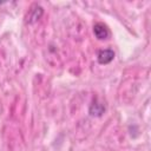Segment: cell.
Returning a JSON list of instances; mask_svg holds the SVG:
<instances>
[{
  "instance_id": "obj_1",
  "label": "cell",
  "mask_w": 151,
  "mask_h": 151,
  "mask_svg": "<svg viewBox=\"0 0 151 151\" xmlns=\"http://www.w3.org/2000/svg\"><path fill=\"white\" fill-rule=\"evenodd\" d=\"M42 14H44L42 7L39 6V5H34V6L29 9V12H28V14H27V17H26V22L29 24V25L35 24V22L42 17Z\"/></svg>"
},
{
  "instance_id": "obj_2",
  "label": "cell",
  "mask_w": 151,
  "mask_h": 151,
  "mask_svg": "<svg viewBox=\"0 0 151 151\" xmlns=\"http://www.w3.org/2000/svg\"><path fill=\"white\" fill-rule=\"evenodd\" d=\"M97 59H98V63L101 64V65L110 64V63L114 59V52H113V50H111V48L100 50V51L98 52Z\"/></svg>"
},
{
  "instance_id": "obj_3",
  "label": "cell",
  "mask_w": 151,
  "mask_h": 151,
  "mask_svg": "<svg viewBox=\"0 0 151 151\" xmlns=\"http://www.w3.org/2000/svg\"><path fill=\"white\" fill-rule=\"evenodd\" d=\"M93 33H94V37L98 39V40H105L110 32H109V28L106 27V25H104L103 22H97L94 24L93 26Z\"/></svg>"
},
{
  "instance_id": "obj_4",
  "label": "cell",
  "mask_w": 151,
  "mask_h": 151,
  "mask_svg": "<svg viewBox=\"0 0 151 151\" xmlns=\"http://www.w3.org/2000/svg\"><path fill=\"white\" fill-rule=\"evenodd\" d=\"M104 112H105V105L103 103H99L98 100H94L88 109V113L91 117H100Z\"/></svg>"
}]
</instances>
